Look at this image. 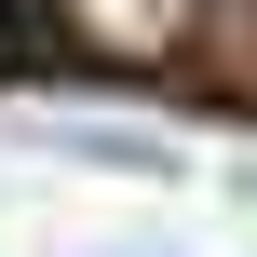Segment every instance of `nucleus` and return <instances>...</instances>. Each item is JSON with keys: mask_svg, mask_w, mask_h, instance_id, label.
Segmentation results:
<instances>
[{"mask_svg": "<svg viewBox=\"0 0 257 257\" xmlns=\"http://www.w3.org/2000/svg\"><path fill=\"white\" fill-rule=\"evenodd\" d=\"M190 27H203V0H68V41H95V54H122V68L176 54Z\"/></svg>", "mask_w": 257, "mask_h": 257, "instance_id": "obj_1", "label": "nucleus"}, {"mask_svg": "<svg viewBox=\"0 0 257 257\" xmlns=\"http://www.w3.org/2000/svg\"><path fill=\"white\" fill-rule=\"evenodd\" d=\"M27 149H68V163H122V176H176V136H136V122H68V108H41V122H27Z\"/></svg>", "mask_w": 257, "mask_h": 257, "instance_id": "obj_2", "label": "nucleus"}, {"mask_svg": "<svg viewBox=\"0 0 257 257\" xmlns=\"http://www.w3.org/2000/svg\"><path fill=\"white\" fill-rule=\"evenodd\" d=\"M108 257H176V244H108Z\"/></svg>", "mask_w": 257, "mask_h": 257, "instance_id": "obj_3", "label": "nucleus"}, {"mask_svg": "<svg viewBox=\"0 0 257 257\" xmlns=\"http://www.w3.org/2000/svg\"><path fill=\"white\" fill-rule=\"evenodd\" d=\"M0 68H14V14H0Z\"/></svg>", "mask_w": 257, "mask_h": 257, "instance_id": "obj_4", "label": "nucleus"}]
</instances>
